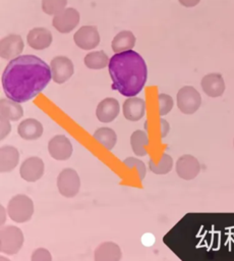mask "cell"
<instances>
[{
    "mask_svg": "<svg viewBox=\"0 0 234 261\" xmlns=\"http://www.w3.org/2000/svg\"><path fill=\"white\" fill-rule=\"evenodd\" d=\"M52 80L50 65L33 54L10 60L2 71L1 85L6 97L18 103L38 96Z\"/></svg>",
    "mask_w": 234,
    "mask_h": 261,
    "instance_id": "6da1fadb",
    "label": "cell"
},
{
    "mask_svg": "<svg viewBox=\"0 0 234 261\" xmlns=\"http://www.w3.org/2000/svg\"><path fill=\"white\" fill-rule=\"evenodd\" d=\"M112 89L124 97H134L144 88L148 66L142 56L134 50L115 53L108 64Z\"/></svg>",
    "mask_w": 234,
    "mask_h": 261,
    "instance_id": "7a4b0ae2",
    "label": "cell"
},
{
    "mask_svg": "<svg viewBox=\"0 0 234 261\" xmlns=\"http://www.w3.org/2000/svg\"><path fill=\"white\" fill-rule=\"evenodd\" d=\"M35 211L33 200L23 194L13 196L7 205V214L9 218L17 223H23L31 220Z\"/></svg>",
    "mask_w": 234,
    "mask_h": 261,
    "instance_id": "3957f363",
    "label": "cell"
},
{
    "mask_svg": "<svg viewBox=\"0 0 234 261\" xmlns=\"http://www.w3.org/2000/svg\"><path fill=\"white\" fill-rule=\"evenodd\" d=\"M22 230L15 225H6L0 232V251L6 255L17 254L23 246Z\"/></svg>",
    "mask_w": 234,
    "mask_h": 261,
    "instance_id": "277c9868",
    "label": "cell"
},
{
    "mask_svg": "<svg viewBox=\"0 0 234 261\" xmlns=\"http://www.w3.org/2000/svg\"><path fill=\"white\" fill-rule=\"evenodd\" d=\"M178 109L184 114L195 113L201 105V96L192 86H183L176 94Z\"/></svg>",
    "mask_w": 234,
    "mask_h": 261,
    "instance_id": "5b68a950",
    "label": "cell"
},
{
    "mask_svg": "<svg viewBox=\"0 0 234 261\" xmlns=\"http://www.w3.org/2000/svg\"><path fill=\"white\" fill-rule=\"evenodd\" d=\"M57 188L63 197H75L80 189V178L76 170L72 168H64L61 170L57 177Z\"/></svg>",
    "mask_w": 234,
    "mask_h": 261,
    "instance_id": "8992f818",
    "label": "cell"
},
{
    "mask_svg": "<svg viewBox=\"0 0 234 261\" xmlns=\"http://www.w3.org/2000/svg\"><path fill=\"white\" fill-rule=\"evenodd\" d=\"M79 20V12L73 7H66L65 9L53 16L52 25L59 33L68 34L77 27Z\"/></svg>",
    "mask_w": 234,
    "mask_h": 261,
    "instance_id": "52a82bcc",
    "label": "cell"
},
{
    "mask_svg": "<svg viewBox=\"0 0 234 261\" xmlns=\"http://www.w3.org/2000/svg\"><path fill=\"white\" fill-rule=\"evenodd\" d=\"M50 69L52 80L56 84H64L74 73V65L71 59L66 56L58 55L55 56L50 62Z\"/></svg>",
    "mask_w": 234,
    "mask_h": 261,
    "instance_id": "ba28073f",
    "label": "cell"
},
{
    "mask_svg": "<svg viewBox=\"0 0 234 261\" xmlns=\"http://www.w3.org/2000/svg\"><path fill=\"white\" fill-rule=\"evenodd\" d=\"M75 45L81 50L95 49L101 41L100 33L96 25L86 24L80 27L73 35Z\"/></svg>",
    "mask_w": 234,
    "mask_h": 261,
    "instance_id": "9c48e42d",
    "label": "cell"
},
{
    "mask_svg": "<svg viewBox=\"0 0 234 261\" xmlns=\"http://www.w3.org/2000/svg\"><path fill=\"white\" fill-rule=\"evenodd\" d=\"M24 49L22 37L18 34H9L0 41V56L2 59L12 60L18 57Z\"/></svg>",
    "mask_w": 234,
    "mask_h": 261,
    "instance_id": "30bf717a",
    "label": "cell"
},
{
    "mask_svg": "<svg viewBox=\"0 0 234 261\" xmlns=\"http://www.w3.org/2000/svg\"><path fill=\"white\" fill-rule=\"evenodd\" d=\"M50 156L58 161H64L71 157L73 148L70 140L64 135H56L48 143Z\"/></svg>",
    "mask_w": 234,
    "mask_h": 261,
    "instance_id": "8fae6325",
    "label": "cell"
},
{
    "mask_svg": "<svg viewBox=\"0 0 234 261\" xmlns=\"http://www.w3.org/2000/svg\"><path fill=\"white\" fill-rule=\"evenodd\" d=\"M175 170L180 178L191 180L199 174L200 163L194 156L190 154H184L177 159Z\"/></svg>",
    "mask_w": 234,
    "mask_h": 261,
    "instance_id": "7c38bea8",
    "label": "cell"
},
{
    "mask_svg": "<svg viewBox=\"0 0 234 261\" xmlns=\"http://www.w3.org/2000/svg\"><path fill=\"white\" fill-rule=\"evenodd\" d=\"M45 171L44 161L37 156L26 158L19 167V174L22 179L28 182L39 180Z\"/></svg>",
    "mask_w": 234,
    "mask_h": 261,
    "instance_id": "4fadbf2b",
    "label": "cell"
},
{
    "mask_svg": "<svg viewBox=\"0 0 234 261\" xmlns=\"http://www.w3.org/2000/svg\"><path fill=\"white\" fill-rule=\"evenodd\" d=\"M200 87L203 93L211 98L221 97L226 89L224 77L219 72L207 73L200 81Z\"/></svg>",
    "mask_w": 234,
    "mask_h": 261,
    "instance_id": "5bb4252c",
    "label": "cell"
},
{
    "mask_svg": "<svg viewBox=\"0 0 234 261\" xmlns=\"http://www.w3.org/2000/svg\"><path fill=\"white\" fill-rule=\"evenodd\" d=\"M53 41L52 33L43 27L32 29L26 35V43L34 50H45L50 47Z\"/></svg>",
    "mask_w": 234,
    "mask_h": 261,
    "instance_id": "9a60e30c",
    "label": "cell"
},
{
    "mask_svg": "<svg viewBox=\"0 0 234 261\" xmlns=\"http://www.w3.org/2000/svg\"><path fill=\"white\" fill-rule=\"evenodd\" d=\"M147 111V103L143 99L134 97H128L122 105V112L124 117L129 121L140 120Z\"/></svg>",
    "mask_w": 234,
    "mask_h": 261,
    "instance_id": "2e32d148",
    "label": "cell"
},
{
    "mask_svg": "<svg viewBox=\"0 0 234 261\" xmlns=\"http://www.w3.org/2000/svg\"><path fill=\"white\" fill-rule=\"evenodd\" d=\"M120 112V105L117 99L107 97L103 99L97 106L96 116L99 121L104 123L112 122Z\"/></svg>",
    "mask_w": 234,
    "mask_h": 261,
    "instance_id": "e0dca14e",
    "label": "cell"
},
{
    "mask_svg": "<svg viewBox=\"0 0 234 261\" xmlns=\"http://www.w3.org/2000/svg\"><path fill=\"white\" fill-rule=\"evenodd\" d=\"M121 259V248L114 242H103L94 252V261H120Z\"/></svg>",
    "mask_w": 234,
    "mask_h": 261,
    "instance_id": "ac0fdd59",
    "label": "cell"
},
{
    "mask_svg": "<svg viewBox=\"0 0 234 261\" xmlns=\"http://www.w3.org/2000/svg\"><path fill=\"white\" fill-rule=\"evenodd\" d=\"M43 132V124L36 118H25L17 126L19 137L26 141L38 140L42 137Z\"/></svg>",
    "mask_w": 234,
    "mask_h": 261,
    "instance_id": "d6986e66",
    "label": "cell"
},
{
    "mask_svg": "<svg viewBox=\"0 0 234 261\" xmlns=\"http://www.w3.org/2000/svg\"><path fill=\"white\" fill-rule=\"evenodd\" d=\"M19 162V152L14 146H2L0 149V170L9 172L13 170Z\"/></svg>",
    "mask_w": 234,
    "mask_h": 261,
    "instance_id": "ffe728a7",
    "label": "cell"
},
{
    "mask_svg": "<svg viewBox=\"0 0 234 261\" xmlns=\"http://www.w3.org/2000/svg\"><path fill=\"white\" fill-rule=\"evenodd\" d=\"M136 38L131 31H120L115 35L111 42V48L115 53L132 50L135 46Z\"/></svg>",
    "mask_w": 234,
    "mask_h": 261,
    "instance_id": "44dd1931",
    "label": "cell"
},
{
    "mask_svg": "<svg viewBox=\"0 0 234 261\" xmlns=\"http://www.w3.org/2000/svg\"><path fill=\"white\" fill-rule=\"evenodd\" d=\"M0 116L8 118L10 121H17L23 116V108L16 101L2 98L0 100Z\"/></svg>",
    "mask_w": 234,
    "mask_h": 261,
    "instance_id": "7402d4cb",
    "label": "cell"
},
{
    "mask_svg": "<svg viewBox=\"0 0 234 261\" xmlns=\"http://www.w3.org/2000/svg\"><path fill=\"white\" fill-rule=\"evenodd\" d=\"M109 61H110L109 56L103 50L91 51L83 58L84 65L87 68L95 69V70L103 69L107 67L109 64Z\"/></svg>",
    "mask_w": 234,
    "mask_h": 261,
    "instance_id": "603a6c76",
    "label": "cell"
},
{
    "mask_svg": "<svg viewBox=\"0 0 234 261\" xmlns=\"http://www.w3.org/2000/svg\"><path fill=\"white\" fill-rule=\"evenodd\" d=\"M130 145L133 153L138 156L142 157L148 154L147 146L149 145V136L144 130L136 129L130 136Z\"/></svg>",
    "mask_w": 234,
    "mask_h": 261,
    "instance_id": "cb8c5ba5",
    "label": "cell"
},
{
    "mask_svg": "<svg viewBox=\"0 0 234 261\" xmlns=\"http://www.w3.org/2000/svg\"><path fill=\"white\" fill-rule=\"evenodd\" d=\"M94 139L98 141L104 148L111 151L117 142V135L114 129L110 127H99L93 135Z\"/></svg>",
    "mask_w": 234,
    "mask_h": 261,
    "instance_id": "d4e9b609",
    "label": "cell"
},
{
    "mask_svg": "<svg viewBox=\"0 0 234 261\" xmlns=\"http://www.w3.org/2000/svg\"><path fill=\"white\" fill-rule=\"evenodd\" d=\"M172 167H173V159L167 153L162 154L158 163L154 162L152 159L149 161V168L155 174H159V175L167 174L172 170Z\"/></svg>",
    "mask_w": 234,
    "mask_h": 261,
    "instance_id": "484cf974",
    "label": "cell"
},
{
    "mask_svg": "<svg viewBox=\"0 0 234 261\" xmlns=\"http://www.w3.org/2000/svg\"><path fill=\"white\" fill-rule=\"evenodd\" d=\"M68 0H42V10L48 15H56L66 8Z\"/></svg>",
    "mask_w": 234,
    "mask_h": 261,
    "instance_id": "4316f807",
    "label": "cell"
},
{
    "mask_svg": "<svg viewBox=\"0 0 234 261\" xmlns=\"http://www.w3.org/2000/svg\"><path fill=\"white\" fill-rule=\"evenodd\" d=\"M174 101L173 98L165 93H160L158 95V111L160 116L167 115L173 108Z\"/></svg>",
    "mask_w": 234,
    "mask_h": 261,
    "instance_id": "83f0119b",
    "label": "cell"
},
{
    "mask_svg": "<svg viewBox=\"0 0 234 261\" xmlns=\"http://www.w3.org/2000/svg\"><path fill=\"white\" fill-rule=\"evenodd\" d=\"M123 164L126 167L135 168L137 170L139 180H141V181L143 180V178L147 174V167H145V164L143 161H141L140 159H137L135 157H127L123 160Z\"/></svg>",
    "mask_w": 234,
    "mask_h": 261,
    "instance_id": "f1b7e54d",
    "label": "cell"
},
{
    "mask_svg": "<svg viewBox=\"0 0 234 261\" xmlns=\"http://www.w3.org/2000/svg\"><path fill=\"white\" fill-rule=\"evenodd\" d=\"M31 261H52V255L47 249L38 248L32 253Z\"/></svg>",
    "mask_w": 234,
    "mask_h": 261,
    "instance_id": "f546056e",
    "label": "cell"
},
{
    "mask_svg": "<svg viewBox=\"0 0 234 261\" xmlns=\"http://www.w3.org/2000/svg\"><path fill=\"white\" fill-rule=\"evenodd\" d=\"M0 139L4 140L11 132V124H10V120L6 117L0 116Z\"/></svg>",
    "mask_w": 234,
    "mask_h": 261,
    "instance_id": "4dcf8cb0",
    "label": "cell"
},
{
    "mask_svg": "<svg viewBox=\"0 0 234 261\" xmlns=\"http://www.w3.org/2000/svg\"><path fill=\"white\" fill-rule=\"evenodd\" d=\"M159 123H160V137H161V139H164L167 137V135L170 132V124L164 118H160Z\"/></svg>",
    "mask_w": 234,
    "mask_h": 261,
    "instance_id": "1f68e13d",
    "label": "cell"
},
{
    "mask_svg": "<svg viewBox=\"0 0 234 261\" xmlns=\"http://www.w3.org/2000/svg\"><path fill=\"white\" fill-rule=\"evenodd\" d=\"M178 2H179L183 7L191 8V7L196 6V5L200 2V0H178Z\"/></svg>",
    "mask_w": 234,
    "mask_h": 261,
    "instance_id": "d6a6232c",
    "label": "cell"
},
{
    "mask_svg": "<svg viewBox=\"0 0 234 261\" xmlns=\"http://www.w3.org/2000/svg\"><path fill=\"white\" fill-rule=\"evenodd\" d=\"M4 211H5V208L3 207V205H1V225H3L4 222H5V213H4Z\"/></svg>",
    "mask_w": 234,
    "mask_h": 261,
    "instance_id": "836d02e7",
    "label": "cell"
},
{
    "mask_svg": "<svg viewBox=\"0 0 234 261\" xmlns=\"http://www.w3.org/2000/svg\"><path fill=\"white\" fill-rule=\"evenodd\" d=\"M0 261H11L10 259H8L7 257H5V256H0Z\"/></svg>",
    "mask_w": 234,
    "mask_h": 261,
    "instance_id": "e575fe53",
    "label": "cell"
},
{
    "mask_svg": "<svg viewBox=\"0 0 234 261\" xmlns=\"http://www.w3.org/2000/svg\"><path fill=\"white\" fill-rule=\"evenodd\" d=\"M233 147H234V140H233Z\"/></svg>",
    "mask_w": 234,
    "mask_h": 261,
    "instance_id": "d590c367",
    "label": "cell"
}]
</instances>
